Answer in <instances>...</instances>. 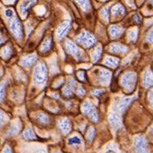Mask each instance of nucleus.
I'll return each mask as SVG.
<instances>
[{"mask_svg":"<svg viewBox=\"0 0 153 153\" xmlns=\"http://www.w3.org/2000/svg\"><path fill=\"white\" fill-rule=\"evenodd\" d=\"M137 82V75L133 71H128L121 77L120 83L121 85L127 91H132L135 88V84Z\"/></svg>","mask_w":153,"mask_h":153,"instance_id":"1","label":"nucleus"},{"mask_svg":"<svg viewBox=\"0 0 153 153\" xmlns=\"http://www.w3.org/2000/svg\"><path fill=\"white\" fill-rule=\"evenodd\" d=\"M34 77L35 81L37 84H44L48 77V72H47V67L44 62H39L35 66V71H34Z\"/></svg>","mask_w":153,"mask_h":153,"instance_id":"2","label":"nucleus"},{"mask_svg":"<svg viewBox=\"0 0 153 153\" xmlns=\"http://www.w3.org/2000/svg\"><path fill=\"white\" fill-rule=\"evenodd\" d=\"M82 112L84 114H87L89 116L90 120L94 122H97L99 119L97 111L96 110L94 105L92 104L91 101H86L82 105Z\"/></svg>","mask_w":153,"mask_h":153,"instance_id":"3","label":"nucleus"},{"mask_svg":"<svg viewBox=\"0 0 153 153\" xmlns=\"http://www.w3.org/2000/svg\"><path fill=\"white\" fill-rule=\"evenodd\" d=\"M76 41L79 44H82L85 48H91L96 42V38L88 31H84L76 37Z\"/></svg>","mask_w":153,"mask_h":153,"instance_id":"4","label":"nucleus"},{"mask_svg":"<svg viewBox=\"0 0 153 153\" xmlns=\"http://www.w3.org/2000/svg\"><path fill=\"white\" fill-rule=\"evenodd\" d=\"M134 146L137 153H148L147 141L142 135H138L134 139Z\"/></svg>","mask_w":153,"mask_h":153,"instance_id":"5","label":"nucleus"},{"mask_svg":"<svg viewBox=\"0 0 153 153\" xmlns=\"http://www.w3.org/2000/svg\"><path fill=\"white\" fill-rule=\"evenodd\" d=\"M10 30H11V32L14 35L15 37H16V38H22V35H23L22 26L21 22L19 21L18 18L16 17L10 22Z\"/></svg>","mask_w":153,"mask_h":153,"instance_id":"6","label":"nucleus"},{"mask_svg":"<svg viewBox=\"0 0 153 153\" xmlns=\"http://www.w3.org/2000/svg\"><path fill=\"white\" fill-rule=\"evenodd\" d=\"M65 50L68 53L74 56L77 59H80L82 58V51L76 47V45L74 42H72L70 40L65 42Z\"/></svg>","mask_w":153,"mask_h":153,"instance_id":"7","label":"nucleus"},{"mask_svg":"<svg viewBox=\"0 0 153 153\" xmlns=\"http://www.w3.org/2000/svg\"><path fill=\"white\" fill-rule=\"evenodd\" d=\"M71 28V22L68 20V21H65L63 22L59 26V28L56 31V36L58 39H60L62 38L63 36L67 34V32L70 30Z\"/></svg>","mask_w":153,"mask_h":153,"instance_id":"8","label":"nucleus"},{"mask_svg":"<svg viewBox=\"0 0 153 153\" xmlns=\"http://www.w3.org/2000/svg\"><path fill=\"white\" fill-rule=\"evenodd\" d=\"M111 77V73L108 70L104 69V68H101L99 69L98 71V78L100 80V82L102 84H106L108 83V81L110 80Z\"/></svg>","mask_w":153,"mask_h":153,"instance_id":"9","label":"nucleus"},{"mask_svg":"<svg viewBox=\"0 0 153 153\" xmlns=\"http://www.w3.org/2000/svg\"><path fill=\"white\" fill-rule=\"evenodd\" d=\"M136 98V97H125L123 99H121L120 102H119L118 105H117V109L119 112L120 113H123L126 109V108L129 106V105L132 103V102Z\"/></svg>","mask_w":153,"mask_h":153,"instance_id":"10","label":"nucleus"},{"mask_svg":"<svg viewBox=\"0 0 153 153\" xmlns=\"http://www.w3.org/2000/svg\"><path fill=\"white\" fill-rule=\"evenodd\" d=\"M108 122L114 129H118L122 125V122H121V120L120 118V116L117 114H114V113L109 114Z\"/></svg>","mask_w":153,"mask_h":153,"instance_id":"11","label":"nucleus"},{"mask_svg":"<svg viewBox=\"0 0 153 153\" xmlns=\"http://www.w3.org/2000/svg\"><path fill=\"white\" fill-rule=\"evenodd\" d=\"M58 127L61 130L63 133H68L71 129V125L68 119H60L58 122Z\"/></svg>","mask_w":153,"mask_h":153,"instance_id":"12","label":"nucleus"},{"mask_svg":"<svg viewBox=\"0 0 153 153\" xmlns=\"http://www.w3.org/2000/svg\"><path fill=\"white\" fill-rule=\"evenodd\" d=\"M109 50L112 53H125L126 52L128 48L127 47H126L125 45L123 44H120L118 42H114V43H112L109 47Z\"/></svg>","mask_w":153,"mask_h":153,"instance_id":"13","label":"nucleus"},{"mask_svg":"<svg viewBox=\"0 0 153 153\" xmlns=\"http://www.w3.org/2000/svg\"><path fill=\"white\" fill-rule=\"evenodd\" d=\"M36 59H37L36 54H28V55L23 56L21 59L22 65H23V66H31L36 61Z\"/></svg>","mask_w":153,"mask_h":153,"instance_id":"14","label":"nucleus"},{"mask_svg":"<svg viewBox=\"0 0 153 153\" xmlns=\"http://www.w3.org/2000/svg\"><path fill=\"white\" fill-rule=\"evenodd\" d=\"M119 63H120L119 59L114 58V57H111V56H108V57H107L105 59V61L103 62V64L106 65H108V66H109V67H111V68H115V67L118 66Z\"/></svg>","mask_w":153,"mask_h":153,"instance_id":"15","label":"nucleus"},{"mask_svg":"<svg viewBox=\"0 0 153 153\" xmlns=\"http://www.w3.org/2000/svg\"><path fill=\"white\" fill-rule=\"evenodd\" d=\"M111 12L114 16H121L125 15V8L122 4H116L113 7Z\"/></svg>","mask_w":153,"mask_h":153,"instance_id":"16","label":"nucleus"},{"mask_svg":"<svg viewBox=\"0 0 153 153\" xmlns=\"http://www.w3.org/2000/svg\"><path fill=\"white\" fill-rule=\"evenodd\" d=\"M102 48L101 45H98L93 49V51L91 52V58L94 62H97L99 60L100 57L102 55Z\"/></svg>","mask_w":153,"mask_h":153,"instance_id":"17","label":"nucleus"},{"mask_svg":"<svg viewBox=\"0 0 153 153\" xmlns=\"http://www.w3.org/2000/svg\"><path fill=\"white\" fill-rule=\"evenodd\" d=\"M123 33V28L117 25H112L109 28V34L112 37H118Z\"/></svg>","mask_w":153,"mask_h":153,"instance_id":"18","label":"nucleus"},{"mask_svg":"<svg viewBox=\"0 0 153 153\" xmlns=\"http://www.w3.org/2000/svg\"><path fill=\"white\" fill-rule=\"evenodd\" d=\"M143 84L146 87H149L152 84V71H146L144 75Z\"/></svg>","mask_w":153,"mask_h":153,"instance_id":"19","label":"nucleus"},{"mask_svg":"<svg viewBox=\"0 0 153 153\" xmlns=\"http://www.w3.org/2000/svg\"><path fill=\"white\" fill-rule=\"evenodd\" d=\"M22 135H23V139H27V140H33V139H36L35 132H34V131H33L30 127H28L27 129H25Z\"/></svg>","mask_w":153,"mask_h":153,"instance_id":"20","label":"nucleus"},{"mask_svg":"<svg viewBox=\"0 0 153 153\" xmlns=\"http://www.w3.org/2000/svg\"><path fill=\"white\" fill-rule=\"evenodd\" d=\"M51 47H52V38L48 37L42 42V46H41V50L42 52H47L51 48Z\"/></svg>","mask_w":153,"mask_h":153,"instance_id":"21","label":"nucleus"},{"mask_svg":"<svg viewBox=\"0 0 153 153\" xmlns=\"http://www.w3.org/2000/svg\"><path fill=\"white\" fill-rule=\"evenodd\" d=\"M11 53H12V50H11V48L10 46H6V47L3 48V49L0 51V55L2 56L4 59H9L11 55Z\"/></svg>","mask_w":153,"mask_h":153,"instance_id":"22","label":"nucleus"},{"mask_svg":"<svg viewBox=\"0 0 153 153\" xmlns=\"http://www.w3.org/2000/svg\"><path fill=\"white\" fill-rule=\"evenodd\" d=\"M35 1H28V2H23L20 5V10H21L22 13H24V12H27L28 9L32 7L35 4Z\"/></svg>","mask_w":153,"mask_h":153,"instance_id":"23","label":"nucleus"},{"mask_svg":"<svg viewBox=\"0 0 153 153\" xmlns=\"http://www.w3.org/2000/svg\"><path fill=\"white\" fill-rule=\"evenodd\" d=\"M138 37V28H133L128 31V40L130 42H134Z\"/></svg>","mask_w":153,"mask_h":153,"instance_id":"24","label":"nucleus"},{"mask_svg":"<svg viewBox=\"0 0 153 153\" xmlns=\"http://www.w3.org/2000/svg\"><path fill=\"white\" fill-rule=\"evenodd\" d=\"M36 118L41 123H43V124H48L49 122V117L43 113L36 114Z\"/></svg>","mask_w":153,"mask_h":153,"instance_id":"25","label":"nucleus"},{"mask_svg":"<svg viewBox=\"0 0 153 153\" xmlns=\"http://www.w3.org/2000/svg\"><path fill=\"white\" fill-rule=\"evenodd\" d=\"M95 134H96V130H95V128H94L93 126H91V127L88 129V132H87V134H86V138H87V139L92 141L93 139H94V137H95Z\"/></svg>","mask_w":153,"mask_h":153,"instance_id":"26","label":"nucleus"},{"mask_svg":"<svg viewBox=\"0 0 153 153\" xmlns=\"http://www.w3.org/2000/svg\"><path fill=\"white\" fill-rule=\"evenodd\" d=\"M77 3L79 4L80 7L82 8L84 11H88L91 8V4L89 1H77Z\"/></svg>","mask_w":153,"mask_h":153,"instance_id":"27","label":"nucleus"},{"mask_svg":"<svg viewBox=\"0 0 153 153\" xmlns=\"http://www.w3.org/2000/svg\"><path fill=\"white\" fill-rule=\"evenodd\" d=\"M68 144L69 145H79V144H81V139L77 136L71 137L68 139Z\"/></svg>","mask_w":153,"mask_h":153,"instance_id":"28","label":"nucleus"},{"mask_svg":"<svg viewBox=\"0 0 153 153\" xmlns=\"http://www.w3.org/2000/svg\"><path fill=\"white\" fill-rule=\"evenodd\" d=\"M6 85V82L4 81L2 83H0V101H3V99L4 97V88Z\"/></svg>","mask_w":153,"mask_h":153,"instance_id":"29","label":"nucleus"},{"mask_svg":"<svg viewBox=\"0 0 153 153\" xmlns=\"http://www.w3.org/2000/svg\"><path fill=\"white\" fill-rule=\"evenodd\" d=\"M62 94L65 97H71L72 96L71 91V90H70L69 87H67V86H65V87H64V88H63Z\"/></svg>","mask_w":153,"mask_h":153,"instance_id":"30","label":"nucleus"},{"mask_svg":"<svg viewBox=\"0 0 153 153\" xmlns=\"http://www.w3.org/2000/svg\"><path fill=\"white\" fill-rule=\"evenodd\" d=\"M108 10H109V6H107V7L103 8V9L101 10L100 14H101V16H102L103 19H107V18H108Z\"/></svg>","mask_w":153,"mask_h":153,"instance_id":"31","label":"nucleus"},{"mask_svg":"<svg viewBox=\"0 0 153 153\" xmlns=\"http://www.w3.org/2000/svg\"><path fill=\"white\" fill-rule=\"evenodd\" d=\"M76 77H77L80 81L84 82L85 79H86L85 72H84V71H77V72H76Z\"/></svg>","mask_w":153,"mask_h":153,"instance_id":"32","label":"nucleus"},{"mask_svg":"<svg viewBox=\"0 0 153 153\" xmlns=\"http://www.w3.org/2000/svg\"><path fill=\"white\" fill-rule=\"evenodd\" d=\"M102 92H104L103 90H101V89H96L94 91H91V94L93 96H101L102 94Z\"/></svg>","mask_w":153,"mask_h":153,"instance_id":"33","label":"nucleus"},{"mask_svg":"<svg viewBox=\"0 0 153 153\" xmlns=\"http://www.w3.org/2000/svg\"><path fill=\"white\" fill-rule=\"evenodd\" d=\"M76 94H77L78 96H81V97H82V96H84V93H85V91H84V88H83V87H81V86H79V87H78V88L76 89Z\"/></svg>","mask_w":153,"mask_h":153,"instance_id":"34","label":"nucleus"},{"mask_svg":"<svg viewBox=\"0 0 153 153\" xmlns=\"http://www.w3.org/2000/svg\"><path fill=\"white\" fill-rule=\"evenodd\" d=\"M146 41L148 42H152V30L149 31L147 33V35H146Z\"/></svg>","mask_w":153,"mask_h":153,"instance_id":"35","label":"nucleus"},{"mask_svg":"<svg viewBox=\"0 0 153 153\" xmlns=\"http://www.w3.org/2000/svg\"><path fill=\"white\" fill-rule=\"evenodd\" d=\"M132 19H133L134 22H136V23H140V22H141V17L138 14L133 15L132 16Z\"/></svg>","mask_w":153,"mask_h":153,"instance_id":"36","label":"nucleus"},{"mask_svg":"<svg viewBox=\"0 0 153 153\" xmlns=\"http://www.w3.org/2000/svg\"><path fill=\"white\" fill-rule=\"evenodd\" d=\"M2 153H12L11 152V149H10V146H6L4 148V150H3V152Z\"/></svg>","mask_w":153,"mask_h":153,"instance_id":"37","label":"nucleus"},{"mask_svg":"<svg viewBox=\"0 0 153 153\" xmlns=\"http://www.w3.org/2000/svg\"><path fill=\"white\" fill-rule=\"evenodd\" d=\"M5 15L7 16L8 17H10V16H13V11H12L11 10H7L5 11Z\"/></svg>","mask_w":153,"mask_h":153,"instance_id":"38","label":"nucleus"},{"mask_svg":"<svg viewBox=\"0 0 153 153\" xmlns=\"http://www.w3.org/2000/svg\"><path fill=\"white\" fill-rule=\"evenodd\" d=\"M3 122H4V115H3V113L0 111V126H2Z\"/></svg>","mask_w":153,"mask_h":153,"instance_id":"39","label":"nucleus"},{"mask_svg":"<svg viewBox=\"0 0 153 153\" xmlns=\"http://www.w3.org/2000/svg\"><path fill=\"white\" fill-rule=\"evenodd\" d=\"M53 153H61V152H60L59 151H54V152H53Z\"/></svg>","mask_w":153,"mask_h":153,"instance_id":"40","label":"nucleus"},{"mask_svg":"<svg viewBox=\"0 0 153 153\" xmlns=\"http://www.w3.org/2000/svg\"><path fill=\"white\" fill-rule=\"evenodd\" d=\"M37 153H46V152H45L44 151H40V152H38Z\"/></svg>","mask_w":153,"mask_h":153,"instance_id":"41","label":"nucleus"},{"mask_svg":"<svg viewBox=\"0 0 153 153\" xmlns=\"http://www.w3.org/2000/svg\"><path fill=\"white\" fill-rule=\"evenodd\" d=\"M2 42V36H1V35H0V43Z\"/></svg>","mask_w":153,"mask_h":153,"instance_id":"42","label":"nucleus"}]
</instances>
